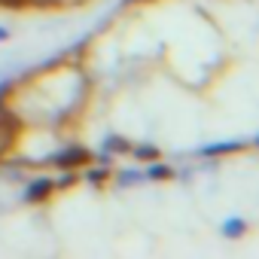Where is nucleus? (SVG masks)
I'll return each instance as SVG.
<instances>
[{
    "label": "nucleus",
    "instance_id": "39448f33",
    "mask_svg": "<svg viewBox=\"0 0 259 259\" xmlns=\"http://www.w3.org/2000/svg\"><path fill=\"white\" fill-rule=\"evenodd\" d=\"M128 150H132V144H128L125 138H119V135H110V138H104V153H116V156H128Z\"/></svg>",
    "mask_w": 259,
    "mask_h": 259
},
{
    "label": "nucleus",
    "instance_id": "7ed1b4c3",
    "mask_svg": "<svg viewBox=\"0 0 259 259\" xmlns=\"http://www.w3.org/2000/svg\"><path fill=\"white\" fill-rule=\"evenodd\" d=\"M147 180V174L141 171V168H122L116 177H113V183L119 186V189H128V186H141Z\"/></svg>",
    "mask_w": 259,
    "mask_h": 259
},
{
    "label": "nucleus",
    "instance_id": "6e6552de",
    "mask_svg": "<svg viewBox=\"0 0 259 259\" xmlns=\"http://www.w3.org/2000/svg\"><path fill=\"white\" fill-rule=\"evenodd\" d=\"M107 177H110V168H107V165H101V168H89V171H85V180H89V183H104Z\"/></svg>",
    "mask_w": 259,
    "mask_h": 259
},
{
    "label": "nucleus",
    "instance_id": "f257e3e1",
    "mask_svg": "<svg viewBox=\"0 0 259 259\" xmlns=\"http://www.w3.org/2000/svg\"><path fill=\"white\" fill-rule=\"evenodd\" d=\"M89 162H92V153L85 147H64V150H58L46 159V165H55V168H79V165H89Z\"/></svg>",
    "mask_w": 259,
    "mask_h": 259
},
{
    "label": "nucleus",
    "instance_id": "1a4fd4ad",
    "mask_svg": "<svg viewBox=\"0 0 259 259\" xmlns=\"http://www.w3.org/2000/svg\"><path fill=\"white\" fill-rule=\"evenodd\" d=\"M73 183H76V171H73V168H70L67 174H61L58 180H52V186H55V189H70Z\"/></svg>",
    "mask_w": 259,
    "mask_h": 259
},
{
    "label": "nucleus",
    "instance_id": "423d86ee",
    "mask_svg": "<svg viewBox=\"0 0 259 259\" xmlns=\"http://www.w3.org/2000/svg\"><path fill=\"white\" fill-rule=\"evenodd\" d=\"M147 174V180H168L174 171H171V165H165V162H159V159H153V165H150V171H144Z\"/></svg>",
    "mask_w": 259,
    "mask_h": 259
},
{
    "label": "nucleus",
    "instance_id": "f03ea898",
    "mask_svg": "<svg viewBox=\"0 0 259 259\" xmlns=\"http://www.w3.org/2000/svg\"><path fill=\"white\" fill-rule=\"evenodd\" d=\"M52 180L49 177H37V180H31L28 186H25V192H22V201H31V204H37V201H46L49 195H52Z\"/></svg>",
    "mask_w": 259,
    "mask_h": 259
},
{
    "label": "nucleus",
    "instance_id": "20e7f679",
    "mask_svg": "<svg viewBox=\"0 0 259 259\" xmlns=\"http://www.w3.org/2000/svg\"><path fill=\"white\" fill-rule=\"evenodd\" d=\"M244 144L241 141H220V144H204L198 147V156H226V153H238Z\"/></svg>",
    "mask_w": 259,
    "mask_h": 259
},
{
    "label": "nucleus",
    "instance_id": "9b49d317",
    "mask_svg": "<svg viewBox=\"0 0 259 259\" xmlns=\"http://www.w3.org/2000/svg\"><path fill=\"white\" fill-rule=\"evenodd\" d=\"M7 37H10V28H4V25H0V43H4Z\"/></svg>",
    "mask_w": 259,
    "mask_h": 259
},
{
    "label": "nucleus",
    "instance_id": "0eeeda50",
    "mask_svg": "<svg viewBox=\"0 0 259 259\" xmlns=\"http://www.w3.org/2000/svg\"><path fill=\"white\" fill-rule=\"evenodd\" d=\"M128 153H132L135 159H141V162H153V159H159L162 153L156 150V147H150V144H141V147H132V150H128Z\"/></svg>",
    "mask_w": 259,
    "mask_h": 259
},
{
    "label": "nucleus",
    "instance_id": "9d476101",
    "mask_svg": "<svg viewBox=\"0 0 259 259\" xmlns=\"http://www.w3.org/2000/svg\"><path fill=\"white\" fill-rule=\"evenodd\" d=\"M223 232H226L229 238H238V235L244 232V223H241V220H229V223L223 226Z\"/></svg>",
    "mask_w": 259,
    "mask_h": 259
}]
</instances>
